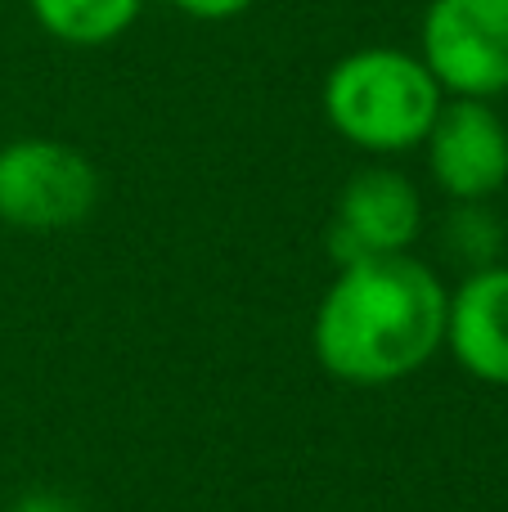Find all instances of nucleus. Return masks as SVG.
Segmentation results:
<instances>
[{"label": "nucleus", "instance_id": "nucleus-1", "mask_svg": "<svg viewBox=\"0 0 508 512\" xmlns=\"http://www.w3.org/2000/svg\"><path fill=\"white\" fill-rule=\"evenodd\" d=\"M446 306V279L414 252L347 261L315 306V364L347 387H396L446 351Z\"/></svg>", "mask_w": 508, "mask_h": 512}, {"label": "nucleus", "instance_id": "nucleus-2", "mask_svg": "<svg viewBox=\"0 0 508 512\" xmlns=\"http://www.w3.org/2000/svg\"><path fill=\"white\" fill-rule=\"evenodd\" d=\"M441 104V81L419 59V50L401 45H360L342 54L320 86L329 131L369 158H401L423 149Z\"/></svg>", "mask_w": 508, "mask_h": 512}, {"label": "nucleus", "instance_id": "nucleus-3", "mask_svg": "<svg viewBox=\"0 0 508 512\" xmlns=\"http://www.w3.org/2000/svg\"><path fill=\"white\" fill-rule=\"evenodd\" d=\"M104 180L68 140L18 135L0 144V225L18 234H63L95 216Z\"/></svg>", "mask_w": 508, "mask_h": 512}, {"label": "nucleus", "instance_id": "nucleus-4", "mask_svg": "<svg viewBox=\"0 0 508 512\" xmlns=\"http://www.w3.org/2000/svg\"><path fill=\"white\" fill-rule=\"evenodd\" d=\"M419 59L446 99L508 95V0H428L419 18Z\"/></svg>", "mask_w": 508, "mask_h": 512}, {"label": "nucleus", "instance_id": "nucleus-5", "mask_svg": "<svg viewBox=\"0 0 508 512\" xmlns=\"http://www.w3.org/2000/svg\"><path fill=\"white\" fill-rule=\"evenodd\" d=\"M419 234H423L419 185L392 162H374V167H360L342 185L329 216V230H324V248L338 265H347V261H365V256L414 252Z\"/></svg>", "mask_w": 508, "mask_h": 512}, {"label": "nucleus", "instance_id": "nucleus-6", "mask_svg": "<svg viewBox=\"0 0 508 512\" xmlns=\"http://www.w3.org/2000/svg\"><path fill=\"white\" fill-rule=\"evenodd\" d=\"M423 158L450 203H491L508 185V122L491 99H446Z\"/></svg>", "mask_w": 508, "mask_h": 512}, {"label": "nucleus", "instance_id": "nucleus-7", "mask_svg": "<svg viewBox=\"0 0 508 512\" xmlns=\"http://www.w3.org/2000/svg\"><path fill=\"white\" fill-rule=\"evenodd\" d=\"M446 351L473 382L508 391V261L468 270L450 288Z\"/></svg>", "mask_w": 508, "mask_h": 512}, {"label": "nucleus", "instance_id": "nucleus-8", "mask_svg": "<svg viewBox=\"0 0 508 512\" xmlns=\"http://www.w3.org/2000/svg\"><path fill=\"white\" fill-rule=\"evenodd\" d=\"M149 0H27V14L68 50H104L140 23Z\"/></svg>", "mask_w": 508, "mask_h": 512}, {"label": "nucleus", "instance_id": "nucleus-9", "mask_svg": "<svg viewBox=\"0 0 508 512\" xmlns=\"http://www.w3.org/2000/svg\"><path fill=\"white\" fill-rule=\"evenodd\" d=\"M441 243H446L450 261L464 265V274L482 270V265L504 261V221L491 203H450Z\"/></svg>", "mask_w": 508, "mask_h": 512}, {"label": "nucleus", "instance_id": "nucleus-10", "mask_svg": "<svg viewBox=\"0 0 508 512\" xmlns=\"http://www.w3.org/2000/svg\"><path fill=\"white\" fill-rule=\"evenodd\" d=\"M176 14L194 18V23H230V18H243L257 0H162Z\"/></svg>", "mask_w": 508, "mask_h": 512}, {"label": "nucleus", "instance_id": "nucleus-11", "mask_svg": "<svg viewBox=\"0 0 508 512\" xmlns=\"http://www.w3.org/2000/svg\"><path fill=\"white\" fill-rule=\"evenodd\" d=\"M9 512H77V508H72L63 495H54V490H27Z\"/></svg>", "mask_w": 508, "mask_h": 512}]
</instances>
